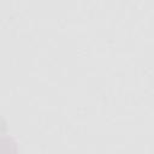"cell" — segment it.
Instances as JSON below:
<instances>
[{"mask_svg":"<svg viewBox=\"0 0 154 154\" xmlns=\"http://www.w3.org/2000/svg\"><path fill=\"white\" fill-rule=\"evenodd\" d=\"M0 154H18L17 144L11 137L0 138Z\"/></svg>","mask_w":154,"mask_h":154,"instance_id":"6da1fadb","label":"cell"},{"mask_svg":"<svg viewBox=\"0 0 154 154\" xmlns=\"http://www.w3.org/2000/svg\"><path fill=\"white\" fill-rule=\"evenodd\" d=\"M6 129H7L6 122H5V119L0 116V135H1V134H5V132H6Z\"/></svg>","mask_w":154,"mask_h":154,"instance_id":"7a4b0ae2","label":"cell"}]
</instances>
